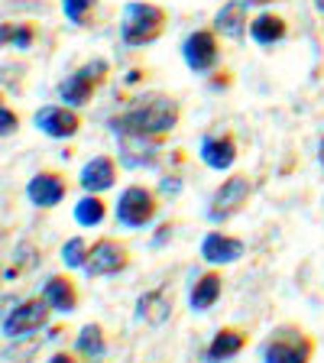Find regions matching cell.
<instances>
[{
    "mask_svg": "<svg viewBox=\"0 0 324 363\" xmlns=\"http://www.w3.org/2000/svg\"><path fill=\"white\" fill-rule=\"evenodd\" d=\"M179 101L166 98V94H152V98L133 104L123 111L121 117L111 121V130L117 136H146V140H162L179 127Z\"/></svg>",
    "mask_w": 324,
    "mask_h": 363,
    "instance_id": "cell-1",
    "label": "cell"
},
{
    "mask_svg": "<svg viewBox=\"0 0 324 363\" xmlns=\"http://www.w3.org/2000/svg\"><path fill=\"white\" fill-rule=\"evenodd\" d=\"M318 350V340L295 321H282L266 334L259 360L263 363H311Z\"/></svg>",
    "mask_w": 324,
    "mask_h": 363,
    "instance_id": "cell-2",
    "label": "cell"
},
{
    "mask_svg": "<svg viewBox=\"0 0 324 363\" xmlns=\"http://www.w3.org/2000/svg\"><path fill=\"white\" fill-rule=\"evenodd\" d=\"M166 26V10L150 4V0H133L123 7V20H121V36L127 45H150L162 36Z\"/></svg>",
    "mask_w": 324,
    "mask_h": 363,
    "instance_id": "cell-3",
    "label": "cell"
},
{
    "mask_svg": "<svg viewBox=\"0 0 324 363\" xmlns=\"http://www.w3.org/2000/svg\"><path fill=\"white\" fill-rule=\"evenodd\" d=\"M159 195L152 189H146V185H127V189L121 191V198H117V204H113V218H117V224L127 227V230H143V227H150L152 220L159 218Z\"/></svg>",
    "mask_w": 324,
    "mask_h": 363,
    "instance_id": "cell-4",
    "label": "cell"
},
{
    "mask_svg": "<svg viewBox=\"0 0 324 363\" xmlns=\"http://www.w3.org/2000/svg\"><path fill=\"white\" fill-rule=\"evenodd\" d=\"M250 198H253V179L250 175H230V179L220 182L214 189L204 214H208L211 224H227V220H234L247 208Z\"/></svg>",
    "mask_w": 324,
    "mask_h": 363,
    "instance_id": "cell-5",
    "label": "cell"
},
{
    "mask_svg": "<svg viewBox=\"0 0 324 363\" xmlns=\"http://www.w3.org/2000/svg\"><path fill=\"white\" fill-rule=\"evenodd\" d=\"M52 318V305L45 302L43 295H33V298H23L20 305L4 315V337L7 340H23L30 334H39Z\"/></svg>",
    "mask_w": 324,
    "mask_h": 363,
    "instance_id": "cell-6",
    "label": "cell"
},
{
    "mask_svg": "<svg viewBox=\"0 0 324 363\" xmlns=\"http://www.w3.org/2000/svg\"><path fill=\"white\" fill-rule=\"evenodd\" d=\"M133 259L130 253L127 240H117V237H98V240L91 243V253H88V279H107V276H117L123 272Z\"/></svg>",
    "mask_w": 324,
    "mask_h": 363,
    "instance_id": "cell-7",
    "label": "cell"
},
{
    "mask_svg": "<svg viewBox=\"0 0 324 363\" xmlns=\"http://www.w3.org/2000/svg\"><path fill=\"white\" fill-rule=\"evenodd\" d=\"M107 72H111V65H107L104 59H94V62H88V65H82L78 72H72V75L59 84L62 104H68V107L88 104V101L94 98V91L104 84Z\"/></svg>",
    "mask_w": 324,
    "mask_h": 363,
    "instance_id": "cell-8",
    "label": "cell"
},
{
    "mask_svg": "<svg viewBox=\"0 0 324 363\" xmlns=\"http://www.w3.org/2000/svg\"><path fill=\"white\" fill-rule=\"evenodd\" d=\"M247 257V243L227 230H208L201 237V259L208 266H234Z\"/></svg>",
    "mask_w": 324,
    "mask_h": 363,
    "instance_id": "cell-9",
    "label": "cell"
},
{
    "mask_svg": "<svg viewBox=\"0 0 324 363\" xmlns=\"http://www.w3.org/2000/svg\"><path fill=\"white\" fill-rule=\"evenodd\" d=\"M68 195V179L55 169H39L30 182H26V198L36 208H59Z\"/></svg>",
    "mask_w": 324,
    "mask_h": 363,
    "instance_id": "cell-10",
    "label": "cell"
},
{
    "mask_svg": "<svg viewBox=\"0 0 324 363\" xmlns=\"http://www.w3.org/2000/svg\"><path fill=\"white\" fill-rule=\"evenodd\" d=\"M181 59H185V65H189L191 72H198V75L211 72L220 59L218 36H214L211 30H195L185 39V45H181Z\"/></svg>",
    "mask_w": 324,
    "mask_h": 363,
    "instance_id": "cell-11",
    "label": "cell"
},
{
    "mask_svg": "<svg viewBox=\"0 0 324 363\" xmlns=\"http://www.w3.org/2000/svg\"><path fill=\"white\" fill-rule=\"evenodd\" d=\"M36 127L43 130L49 140H72V136L82 130V117L68 104H49V107H39Z\"/></svg>",
    "mask_w": 324,
    "mask_h": 363,
    "instance_id": "cell-12",
    "label": "cell"
},
{
    "mask_svg": "<svg viewBox=\"0 0 324 363\" xmlns=\"http://www.w3.org/2000/svg\"><path fill=\"white\" fill-rule=\"evenodd\" d=\"M250 344V334L247 328H237V325H224L214 331V337L208 340V347H204V363H227L240 357Z\"/></svg>",
    "mask_w": 324,
    "mask_h": 363,
    "instance_id": "cell-13",
    "label": "cell"
},
{
    "mask_svg": "<svg viewBox=\"0 0 324 363\" xmlns=\"http://www.w3.org/2000/svg\"><path fill=\"white\" fill-rule=\"evenodd\" d=\"M45 302L52 305L55 315H72L82 305V292H78V282L65 272H52L49 279L43 282V292H39Z\"/></svg>",
    "mask_w": 324,
    "mask_h": 363,
    "instance_id": "cell-14",
    "label": "cell"
},
{
    "mask_svg": "<svg viewBox=\"0 0 324 363\" xmlns=\"http://www.w3.org/2000/svg\"><path fill=\"white\" fill-rule=\"evenodd\" d=\"M220 295H224V276L218 272V266H211V269H204L201 276H195V282H191L189 308L204 315V311H211L214 305L220 302Z\"/></svg>",
    "mask_w": 324,
    "mask_h": 363,
    "instance_id": "cell-15",
    "label": "cell"
},
{
    "mask_svg": "<svg viewBox=\"0 0 324 363\" xmlns=\"http://www.w3.org/2000/svg\"><path fill=\"white\" fill-rule=\"evenodd\" d=\"M198 156H201V162L208 169H214V172H227V169H234V162H237V140L230 133L204 136Z\"/></svg>",
    "mask_w": 324,
    "mask_h": 363,
    "instance_id": "cell-16",
    "label": "cell"
},
{
    "mask_svg": "<svg viewBox=\"0 0 324 363\" xmlns=\"http://www.w3.org/2000/svg\"><path fill=\"white\" fill-rule=\"evenodd\" d=\"M172 305L175 302H172V292H169V289H150V292H143L136 298V318L152 328H159L172 318Z\"/></svg>",
    "mask_w": 324,
    "mask_h": 363,
    "instance_id": "cell-17",
    "label": "cell"
},
{
    "mask_svg": "<svg viewBox=\"0 0 324 363\" xmlns=\"http://www.w3.org/2000/svg\"><path fill=\"white\" fill-rule=\"evenodd\" d=\"M113 182H117V162L111 156H94L91 162H84L82 175H78V185L84 191H94V195L113 189Z\"/></svg>",
    "mask_w": 324,
    "mask_h": 363,
    "instance_id": "cell-18",
    "label": "cell"
},
{
    "mask_svg": "<svg viewBox=\"0 0 324 363\" xmlns=\"http://www.w3.org/2000/svg\"><path fill=\"white\" fill-rule=\"evenodd\" d=\"M247 4L250 0H227L224 7L218 10V16H214V30L227 39H240L250 26L247 23Z\"/></svg>",
    "mask_w": 324,
    "mask_h": 363,
    "instance_id": "cell-19",
    "label": "cell"
},
{
    "mask_svg": "<svg viewBox=\"0 0 324 363\" xmlns=\"http://www.w3.org/2000/svg\"><path fill=\"white\" fill-rule=\"evenodd\" d=\"M75 354L82 357L84 363H98L107 357V334L98 321L78 328V337H75Z\"/></svg>",
    "mask_w": 324,
    "mask_h": 363,
    "instance_id": "cell-20",
    "label": "cell"
},
{
    "mask_svg": "<svg viewBox=\"0 0 324 363\" xmlns=\"http://www.w3.org/2000/svg\"><path fill=\"white\" fill-rule=\"evenodd\" d=\"M156 146H159V140H146V136H121V162L127 169L152 166V162H156Z\"/></svg>",
    "mask_w": 324,
    "mask_h": 363,
    "instance_id": "cell-21",
    "label": "cell"
},
{
    "mask_svg": "<svg viewBox=\"0 0 324 363\" xmlns=\"http://www.w3.org/2000/svg\"><path fill=\"white\" fill-rule=\"evenodd\" d=\"M250 36L259 45H276L286 39V20L276 13H259L257 20H250Z\"/></svg>",
    "mask_w": 324,
    "mask_h": 363,
    "instance_id": "cell-22",
    "label": "cell"
},
{
    "mask_svg": "<svg viewBox=\"0 0 324 363\" xmlns=\"http://www.w3.org/2000/svg\"><path fill=\"white\" fill-rule=\"evenodd\" d=\"M75 224L78 227H101L107 220V201L101 195H94V191H84V198L75 204Z\"/></svg>",
    "mask_w": 324,
    "mask_h": 363,
    "instance_id": "cell-23",
    "label": "cell"
},
{
    "mask_svg": "<svg viewBox=\"0 0 324 363\" xmlns=\"http://www.w3.org/2000/svg\"><path fill=\"white\" fill-rule=\"evenodd\" d=\"M62 263L68 266V269H84L88 266V253H91V247H88V240H84L82 234H75V237H68L65 243H62Z\"/></svg>",
    "mask_w": 324,
    "mask_h": 363,
    "instance_id": "cell-24",
    "label": "cell"
},
{
    "mask_svg": "<svg viewBox=\"0 0 324 363\" xmlns=\"http://www.w3.org/2000/svg\"><path fill=\"white\" fill-rule=\"evenodd\" d=\"M94 4H98V0H62L65 20L75 23V26H84V23H88V16L94 13Z\"/></svg>",
    "mask_w": 324,
    "mask_h": 363,
    "instance_id": "cell-25",
    "label": "cell"
},
{
    "mask_svg": "<svg viewBox=\"0 0 324 363\" xmlns=\"http://www.w3.org/2000/svg\"><path fill=\"white\" fill-rule=\"evenodd\" d=\"M4 43H13L16 49H30L33 45V30L30 26H13V23H4Z\"/></svg>",
    "mask_w": 324,
    "mask_h": 363,
    "instance_id": "cell-26",
    "label": "cell"
},
{
    "mask_svg": "<svg viewBox=\"0 0 324 363\" xmlns=\"http://www.w3.org/2000/svg\"><path fill=\"white\" fill-rule=\"evenodd\" d=\"M16 127H20V117H16V113L4 104V107H0V133L10 136V133H16Z\"/></svg>",
    "mask_w": 324,
    "mask_h": 363,
    "instance_id": "cell-27",
    "label": "cell"
},
{
    "mask_svg": "<svg viewBox=\"0 0 324 363\" xmlns=\"http://www.w3.org/2000/svg\"><path fill=\"white\" fill-rule=\"evenodd\" d=\"M49 363H82V357L72 354V350H59V354L49 357Z\"/></svg>",
    "mask_w": 324,
    "mask_h": 363,
    "instance_id": "cell-28",
    "label": "cell"
},
{
    "mask_svg": "<svg viewBox=\"0 0 324 363\" xmlns=\"http://www.w3.org/2000/svg\"><path fill=\"white\" fill-rule=\"evenodd\" d=\"M318 166L324 169V136H321V143H318Z\"/></svg>",
    "mask_w": 324,
    "mask_h": 363,
    "instance_id": "cell-29",
    "label": "cell"
},
{
    "mask_svg": "<svg viewBox=\"0 0 324 363\" xmlns=\"http://www.w3.org/2000/svg\"><path fill=\"white\" fill-rule=\"evenodd\" d=\"M315 10H318V13L324 16V0H315Z\"/></svg>",
    "mask_w": 324,
    "mask_h": 363,
    "instance_id": "cell-30",
    "label": "cell"
},
{
    "mask_svg": "<svg viewBox=\"0 0 324 363\" xmlns=\"http://www.w3.org/2000/svg\"><path fill=\"white\" fill-rule=\"evenodd\" d=\"M250 4H272V0H250Z\"/></svg>",
    "mask_w": 324,
    "mask_h": 363,
    "instance_id": "cell-31",
    "label": "cell"
}]
</instances>
